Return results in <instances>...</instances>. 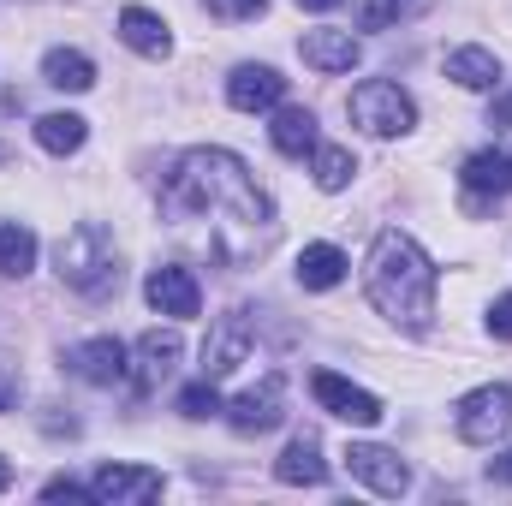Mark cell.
Wrapping results in <instances>:
<instances>
[{"mask_svg": "<svg viewBox=\"0 0 512 506\" xmlns=\"http://www.w3.org/2000/svg\"><path fill=\"white\" fill-rule=\"evenodd\" d=\"M346 471H352L364 489H376V495H405V489H411V465H405L393 447H376V441H352V447H346Z\"/></svg>", "mask_w": 512, "mask_h": 506, "instance_id": "52a82bcc", "label": "cell"}, {"mask_svg": "<svg viewBox=\"0 0 512 506\" xmlns=\"http://www.w3.org/2000/svg\"><path fill=\"white\" fill-rule=\"evenodd\" d=\"M66 370H72L78 381H90V387H120V381L131 376L126 346H120L114 334H96V340L72 346V352H66Z\"/></svg>", "mask_w": 512, "mask_h": 506, "instance_id": "8fae6325", "label": "cell"}, {"mask_svg": "<svg viewBox=\"0 0 512 506\" xmlns=\"http://www.w3.org/2000/svg\"><path fill=\"white\" fill-rule=\"evenodd\" d=\"M215 411H227L221 405V393H215V381H191L185 393H179V417H191V423H203V417H215Z\"/></svg>", "mask_w": 512, "mask_h": 506, "instance_id": "484cf974", "label": "cell"}, {"mask_svg": "<svg viewBox=\"0 0 512 506\" xmlns=\"http://www.w3.org/2000/svg\"><path fill=\"white\" fill-rule=\"evenodd\" d=\"M161 209L221 268L256 262L274 239V203L233 149H185L161 179Z\"/></svg>", "mask_w": 512, "mask_h": 506, "instance_id": "6da1fadb", "label": "cell"}, {"mask_svg": "<svg viewBox=\"0 0 512 506\" xmlns=\"http://www.w3.org/2000/svg\"><path fill=\"white\" fill-rule=\"evenodd\" d=\"M489 334H495V340H512V292L489 304Z\"/></svg>", "mask_w": 512, "mask_h": 506, "instance_id": "f546056e", "label": "cell"}, {"mask_svg": "<svg viewBox=\"0 0 512 506\" xmlns=\"http://www.w3.org/2000/svg\"><path fill=\"white\" fill-rule=\"evenodd\" d=\"M346 114H352V126L370 131V137H405V131L417 126V102L399 84H387V78L358 84L352 102H346Z\"/></svg>", "mask_w": 512, "mask_h": 506, "instance_id": "277c9868", "label": "cell"}, {"mask_svg": "<svg viewBox=\"0 0 512 506\" xmlns=\"http://www.w3.org/2000/svg\"><path fill=\"white\" fill-rule=\"evenodd\" d=\"M12 489V459H0V495Z\"/></svg>", "mask_w": 512, "mask_h": 506, "instance_id": "e575fe53", "label": "cell"}, {"mask_svg": "<svg viewBox=\"0 0 512 506\" xmlns=\"http://www.w3.org/2000/svg\"><path fill=\"white\" fill-rule=\"evenodd\" d=\"M298 54H304V66H316V72H352V66L364 60V42H358L352 30H304Z\"/></svg>", "mask_w": 512, "mask_h": 506, "instance_id": "9a60e30c", "label": "cell"}, {"mask_svg": "<svg viewBox=\"0 0 512 506\" xmlns=\"http://www.w3.org/2000/svg\"><path fill=\"white\" fill-rule=\"evenodd\" d=\"M54 268H60V280H66L72 292H84V298H108V292L120 286V251H114L108 227H96V221H78V227L54 245Z\"/></svg>", "mask_w": 512, "mask_h": 506, "instance_id": "3957f363", "label": "cell"}, {"mask_svg": "<svg viewBox=\"0 0 512 506\" xmlns=\"http://www.w3.org/2000/svg\"><path fill=\"white\" fill-rule=\"evenodd\" d=\"M96 506H149L161 495V471L155 465H102L90 477Z\"/></svg>", "mask_w": 512, "mask_h": 506, "instance_id": "ba28073f", "label": "cell"}, {"mask_svg": "<svg viewBox=\"0 0 512 506\" xmlns=\"http://www.w3.org/2000/svg\"><path fill=\"white\" fill-rule=\"evenodd\" d=\"M36 268V233L18 227V221H0V274L6 280H24Z\"/></svg>", "mask_w": 512, "mask_h": 506, "instance_id": "cb8c5ba5", "label": "cell"}, {"mask_svg": "<svg viewBox=\"0 0 512 506\" xmlns=\"http://www.w3.org/2000/svg\"><path fill=\"white\" fill-rule=\"evenodd\" d=\"M298 6H304V12H334L340 0H298Z\"/></svg>", "mask_w": 512, "mask_h": 506, "instance_id": "836d02e7", "label": "cell"}, {"mask_svg": "<svg viewBox=\"0 0 512 506\" xmlns=\"http://www.w3.org/2000/svg\"><path fill=\"white\" fill-rule=\"evenodd\" d=\"M274 477L292 483V489H322L328 483V459H322V441L316 435H292L286 453L274 459Z\"/></svg>", "mask_w": 512, "mask_h": 506, "instance_id": "e0dca14e", "label": "cell"}, {"mask_svg": "<svg viewBox=\"0 0 512 506\" xmlns=\"http://www.w3.org/2000/svg\"><path fill=\"white\" fill-rule=\"evenodd\" d=\"M447 78H453L459 90H495V84H501V60H495L489 48H453V54H447Z\"/></svg>", "mask_w": 512, "mask_h": 506, "instance_id": "7402d4cb", "label": "cell"}, {"mask_svg": "<svg viewBox=\"0 0 512 506\" xmlns=\"http://www.w3.org/2000/svg\"><path fill=\"white\" fill-rule=\"evenodd\" d=\"M459 185H465V203H471V209H489L495 197L512 191V161L501 149H477V155L459 167Z\"/></svg>", "mask_w": 512, "mask_h": 506, "instance_id": "7c38bea8", "label": "cell"}, {"mask_svg": "<svg viewBox=\"0 0 512 506\" xmlns=\"http://www.w3.org/2000/svg\"><path fill=\"white\" fill-rule=\"evenodd\" d=\"M453 429H459V441H471V447H495L512 429V387L507 381H489V387L465 393V399L453 405Z\"/></svg>", "mask_w": 512, "mask_h": 506, "instance_id": "5b68a950", "label": "cell"}, {"mask_svg": "<svg viewBox=\"0 0 512 506\" xmlns=\"http://www.w3.org/2000/svg\"><path fill=\"white\" fill-rule=\"evenodd\" d=\"M489 126H512V96H507V102H495V114H489Z\"/></svg>", "mask_w": 512, "mask_h": 506, "instance_id": "d6a6232c", "label": "cell"}, {"mask_svg": "<svg viewBox=\"0 0 512 506\" xmlns=\"http://www.w3.org/2000/svg\"><path fill=\"white\" fill-rule=\"evenodd\" d=\"M42 78H48L54 90H66V96H84V90L96 84V66H90V54H78V48H48V54H42Z\"/></svg>", "mask_w": 512, "mask_h": 506, "instance_id": "44dd1931", "label": "cell"}, {"mask_svg": "<svg viewBox=\"0 0 512 506\" xmlns=\"http://www.w3.org/2000/svg\"><path fill=\"white\" fill-rule=\"evenodd\" d=\"M280 417H286V381L280 376H262L256 387H245V393L227 405V423H233L239 435H268Z\"/></svg>", "mask_w": 512, "mask_h": 506, "instance_id": "9c48e42d", "label": "cell"}, {"mask_svg": "<svg viewBox=\"0 0 512 506\" xmlns=\"http://www.w3.org/2000/svg\"><path fill=\"white\" fill-rule=\"evenodd\" d=\"M268 137H274V149L280 155H292V161H304L310 149H316V114L310 108H274V126H268Z\"/></svg>", "mask_w": 512, "mask_h": 506, "instance_id": "d6986e66", "label": "cell"}, {"mask_svg": "<svg viewBox=\"0 0 512 506\" xmlns=\"http://www.w3.org/2000/svg\"><path fill=\"white\" fill-rule=\"evenodd\" d=\"M489 477H495V483H512V447H507V453H495V459H489Z\"/></svg>", "mask_w": 512, "mask_h": 506, "instance_id": "1f68e13d", "label": "cell"}, {"mask_svg": "<svg viewBox=\"0 0 512 506\" xmlns=\"http://www.w3.org/2000/svg\"><path fill=\"white\" fill-rule=\"evenodd\" d=\"M346 268H352V262H346L340 245H304V251H298V286H304V292H328V286L346 280Z\"/></svg>", "mask_w": 512, "mask_h": 506, "instance_id": "ffe728a7", "label": "cell"}, {"mask_svg": "<svg viewBox=\"0 0 512 506\" xmlns=\"http://www.w3.org/2000/svg\"><path fill=\"white\" fill-rule=\"evenodd\" d=\"M12 405H18V370L0 364V411H12Z\"/></svg>", "mask_w": 512, "mask_h": 506, "instance_id": "4dcf8cb0", "label": "cell"}, {"mask_svg": "<svg viewBox=\"0 0 512 506\" xmlns=\"http://www.w3.org/2000/svg\"><path fill=\"white\" fill-rule=\"evenodd\" d=\"M131 358H137V370H131V376H137V393H149L155 381L173 376V364L185 358V340H179L173 328H149V334L137 340V352H131Z\"/></svg>", "mask_w": 512, "mask_h": 506, "instance_id": "5bb4252c", "label": "cell"}, {"mask_svg": "<svg viewBox=\"0 0 512 506\" xmlns=\"http://www.w3.org/2000/svg\"><path fill=\"white\" fill-rule=\"evenodd\" d=\"M310 167H316V185H322V191H346L352 173H358L352 149H340V143H316V149H310Z\"/></svg>", "mask_w": 512, "mask_h": 506, "instance_id": "d4e9b609", "label": "cell"}, {"mask_svg": "<svg viewBox=\"0 0 512 506\" xmlns=\"http://www.w3.org/2000/svg\"><path fill=\"white\" fill-rule=\"evenodd\" d=\"M227 102H233L239 114H274V108L286 102V78H280L274 66H239V72L227 78Z\"/></svg>", "mask_w": 512, "mask_h": 506, "instance_id": "4fadbf2b", "label": "cell"}, {"mask_svg": "<svg viewBox=\"0 0 512 506\" xmlns=\"http://www.w3.org/2000/svg\"><path fill=\"white\" fill-rule=\"evenodd\" d=\"M143 298H149V310H161V316H173V322H185V316L203 310V286H197V274L179 268V262L155 268V274L143 280Z\"/></svg>", "mask_w": 512, "mask_h": 506, "instance_id": "30bf717a", "label": "cell"}, {"mask_svg": "<svg viewBox=\"0 0 512 506\" xmlns=\"http://www.w3.org/2000/svg\"><path fill=\"white\" fill-rule=\"evenodd\" d=\"M0 161H6V149H0Z\"/></svg>", "mask_w": 512, "mask_h": 506, "instance_id": "d590c367", "label": "cell"}, {"mask_svg": "<svg viewBox=\"0 0 512 506\" xmlns=\"http://www.w3.org/2000/svg\"><path fill=\"white\" fill-rule=\"evenodd\" d=\"M84 137H90V120H78V114H42L36 120V143L48 155H78Z\"/></svg>", "mask_w": 512, "mask_h": 506, "instance_id": "603a6c76", "label": "cell"}, {"mask_svg": "<svg viewBox=\"0 0 512 506\" xmlns=\"http://www.w3.org/2000/svg\"><path fill=\"white\" fill-rule=\"evenodd\" d=\"M423 0H364V12H358V24L364 30H387V24H399V18H411Z\"/></svg>", "mask_w": 512, "mask_h": 506, "instance_id": "4316f807", "label": "cell"}, {"mask_svg": "<svg viewBox=\"0 0 512 506\" xmlns=\"http://www.w3.org/2000/svg\"><path fill=\"white\" fill-rule=\"evenodd\" d=\"M435 286H441L435 262L423 256V245L411 233H399V227L376 233L370 262H364V292L387 322H399L405 334H423L429 316H435Z\"/></svg>", "mask_w": 512, "mask_h": 506, "instance_id": "7a4b0ae2", "label": "cell"}, {"mask_svg": "<svg viewBox=\"0 0 512 506\" xmlns=\"http://www.w3.org/2000/svg\"><path fill=\"white\" fill-rule=\"evenodd\" d=\"M245 358H251V334H245V316H221V322H215V334H209V346H203V376H209V381L233 376Z\"/></svg>", "mask_w": 512, "mask_h": 506, "instance_id": "2e32d148", "label": "cell"}, {"mask_svg": "<svg viewBox=\"0 0 512 506\" xmlns=\"http://www.w3.org/2000/svg\"><path fill=\"white\" fill-rule=\"evenodd\" d=\"M507 161H512V155H507Z\"/></svg>", "mask_w": 512, "mask_h": 506, "instance_id": "8d00e7d4", "label": "cell"}, {"mask_svg": "<svg viewBox=\"0 0 512 506\" xmlns=\"http://www.w3.org/2000/svg\"><path fill=\"white\" fill-rule=\"evenodd\" d=\"M209 12H221V18H262L268 12V0H203Z\"/></svg>", "mask_w": 512, "mask_h": 506, "instance_id": "83f0119b", "label": "cell"}, {"mask_svg": "<svg viewBox=\"0 0 512 506\" xmlns=\"http://www.w3.org/2000/svg\"><path fill=\"white\" fill-rule=\"evenodd\" d=\"M120 42H126L131 54H143V60H167V54H173L167 18L149 12V6H126V12H120Z\"/></svg>", "mask_w": 512, "mask_h": 506, "instance_id": "ac0fdd59", "label": "cell"}, {"mask_svg": "<svg viewBox=\"0 0 512 506\" xmlns=\"http://www.w3.org/2000/svg\"><path fill=\"white\" fill-rule=\"evenodd\" d=\"M42 501H96V495L72 477H54V483H42Z\"/></svg>", "mask_w": 512, "mask_h": 506, "instance_id": "f1b7e54d", "label": "cell"}, {"mask_svg": "<svg viewBox=\"0 0 512 506\" xmlns=\"http://www.w3.org/2000/svg\"><path fill=\"white\" fill-rule=\"evenodd\" d=\"M310 393H316V405H322L328 417H340V423H358V429H376V423H382V399H376L370 387H352V381L334 376V370H316Z\"/></svg>", "mask_w": 512, "mask_h": 506, "instance_id": "8992f818", "label": "cell"}]
</instances>
